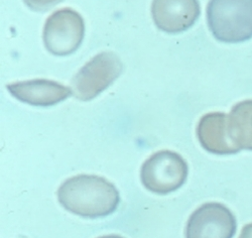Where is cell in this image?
Here are the masks:
<instances>
[{
    "mask_svg": "<svg viewBox=\"0 0 252 238\" xmlns=\"http://www.w3.org/2000/svg\"><path fill=\"white\" fill-rule=\"evenodd\" d=\"M58 199L67 211L85 218L109 216L120 202L117 188L95 175H78L68 179L60 186Z\"/></svg>",
    "mask_w": 252,
    "mask_h": 238,
    "instance_id": "1",
    "label": "cell"
},
{
    "mask_svg": "<svg viewBox=\"0 0 252 238\" xmlns=\"http://www.w3.org/2000/svg\"><path fill=\"white\" fill-rule=\"evenodd\" d=\"M207 23L216 39L238 44L252 38V0H210Z\"/></svg>",
    "mask_w": 252,
    "mask_h": 238,
    "instance_id": "2",
    "label": "cell"
},
{
    "mask_svg": "<svg viewBox=\"0 0 252 238\" xmlns=\"http://www.w3.org/2000/svg\"><path fill=\"white\" fill-rule=\"evenodd\" d=\"M188 165L173 150H159L141 166L140 179L145 189L159 195L179 190L187 181Z\"/></svg>",
    "mask_w": 252,
    "mask_h": 238,
    "instance_id": "3",
    "label": "cell"
},
{
    "mask_svg": "<svg viewBox=\"0 0 252 238\" xmlns=\"http://www.w3.org/2000/svg\"><path fill=\"white\" fill-rule=\"evenodd\" d=\"M123 65L112 52H103L92 58L75 75L71 86L74 96L81 101L97 97L121 75Z\"/></svg>",
    "mask_w": 252,
    "mask_h": 238,
    "instance_id": "4",
    "label": "cell"
},
{
    "mask_svg": "<svg viewBox=\"0 0 252 238\" xmlns=\"http://www.w3.org/2000/svg\"><path fill=\"white\" fill-rule=\"evenodd\" d=\"M85 35L84 19L77 11L63 8L50 15L44 27V44L55 56H69L81 46Z\"/></svg>",
    "mask_w": 252,
    "mask_h": 238,
    "instance_id": "5",
    "label": "cell"
},
{
    "mask_svg": "<svg viewBox=\"0 0 252 238\" xmlns=\"http://www.w3.org/2000/svg\"><path fill=\"white\" fill-rule=\"evenodd\" d=\"M236 218L225 205L216 202L196 209L186 226V238H233Z\"/></svg>",
    "mask_w": 252,
    "mask_h": 238,
    "instance_id": "6",
    "label": "cell"
},
{
    "mask_svg": "<svg viewBox=\"0 0 252 238\" xmlns=\"http://www.w3.org/2000/svg\"><path fill=\"white\" fill-rule=\"evenodd\" d=\"M152 14L157 28L178 34L194 26L200 15L199 0H154Z\"/></svg>",
    "mask_w": 252,
    "mask_h": 238,
    "instance_id": "7",
    "label": "cell"
},
{
    "mask_svg": "<svg viewBox=\"0 0 252 238\" xmlns=\"http://www.w3.org/2000/svg\"><path fill=\"white\" fill-rule=\"evenodd\" d=\"M8 92L17 100L33 106H53L65 101L72 90L65 85L47 79L16 82L6 86Z\"/></svg>",
    "mask_w": 252,
    "mask_h": 238,
    "instance_id": "8",
    "label": "cell"
},
{
    "mask_svg": "<svg viewBox=\"0 0 252 238\" xmlns=\"http://www.w3.org/2000/svg\"><path fill=\"white\" fill-rule=\"evenodd\" d=\"M197 136L204 149L215 155H234L240 149L232 142L228 132V115L212 112L204 115L197 126Z\"/></svg>",
    "mask_w": 252,
    "mask_h": 238,
    "instance_id": "9",
    "label": "cell"
},
{
    "mask_svg": "<svg viewBox=\"0 0 252 238\" xmlns=\"http://www.w3.org/2000/svg\"><path fill=\"white\" fill-rule=\"evenodd\" d=\"M228 132L240 150H252V100L241 101L232 107L228 115Z\"/></svg>",
    "mask_w": 252,
    "mask_h": 238,
    "instance_id": "10",
    "label": "cell"
},
{
    "mask_svg": "<svg viewBox=\"0 0 252 238\" xmlns=\"http://www.w3.org/2000/svg\"><path fill=\"white\" fill-rule=\"evenodd\" d=\"M63 0H24L27 6L33 11H47Z\"/></svg>",
    "mask_w": 252,
    "mask_h": 238,
    "instance_id": "11",
    "label": "cell"
},
{
    "mask_svg": "<svg viewBox=\"0 0 252 238\" xmlns=\"http://www.w3.org/2000/svg\"><path fill=\"white\" fill-rule=\"evenodd\" d=\"M239 238H252V223H249L242 228Z\"/></svg>",
    "mask_w": 252,
    "mask_h": 238,
    "instance_id": "12",
    "label": "cell"
},
{
    "mask_svg": "<svg viewBox=\"0 0 252 238\" xmlns=\"http://www.w3.org/2000/svg\"><path fill=\"white\" fill-rule=\"evenodd\" d=\"M98 238H124L120 235H115V234H111V235H104V236H101V237H98Z\"/></svg>",
    "mask_w": 252,
    "mask_h": 238,
    "instance_id": "13",
    "label": "cell"
}]
</instances>
